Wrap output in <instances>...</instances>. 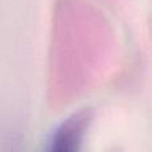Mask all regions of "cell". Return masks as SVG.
<instances>
[{
  "label": "cell",
  "instance_id": "cell-1",
  "mask_svg": "<svg viewBox=\"0 0 152 152\" xmlns=\"http://www.w3.org/2000/svg\"><path fill=\"white\" fill-rule=\"evenodd\" d=\"M89 111H79L59 126L51 140L50 152H80Z\"/></svg>",
  "mask_w": 152,
  "mask_h": 152
}]
</instances>
